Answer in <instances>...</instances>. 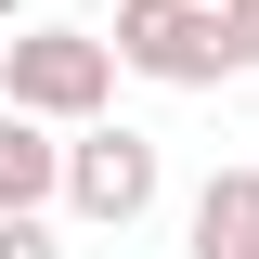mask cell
Here are the masks:
<instances>
[{"label":"cell","mask_w":259,"mask_h":259,"mask_svg":"<svg viewBox=\"0 0 259 259\" xmlns=\"http://www.w3.org/2000/svg\"><path fill=\"white\" fill-rule=\"evenodd\" d=\"M194 259H259V182H207V207H194Z\"/></svg>","instance_id":"277c9868"},{"label":"cell","mask_w":259,"mask_h":259,"mask_svg":"<svg viewBox=\"0 0 259 259\" xmlns=\"http://www.w3.org/2000/svg\"><path fill=\"white\" fill-rule=\"evenodd\" d=\"M130 52L156 65V78H207V65L233 52V26H207L194 0H130Z\"/></svg>","instance_id":"6da1fadb"},{"label":"cell","mask_w":259,"mask_h":259,"mask_svg":"<svg viewBox=\"0 0 259 259\" xmlns=\"http://www.w3.org/2000/svg\"><path fill=\"white\" fill-rule=\"evenodd\" d=\"M13 91L26 104H91L104 91V39H13Z\"/></svg>","instance_id":"7a4b0ae2"},{"label":"cell","mask_w":259,"mask_h":259,"mask_svg":"<svg viewBox=\"0 0 259 259\" xmlns=\"http://www.w3.org/2000/svg\"><path fill=\"white\" fill-rule=\"evenodd\" d=\"M233 52H246V65H259V0H233Z\"/></svg>","instance_id":"52a82bcc"},{"label":"cell","mask_w":259,"mask_h":259,"mask_svg":"<svg viewBox=\"0 0 259 259\" xmlns=\"http://www.w3.org/2000/svg\"><path fill=\"white\" fill-rule=\"evenodd\" d=\"M0 259H52V233H39L26 207H0Z\"/></svg>","instance_id":"8992f818"},{"label":"cell","mask_w":259,"mask_h":259,"mask_svg":"<svg viewBox=\"0 0 259 259\" xmlns=\"http://www.w3.org/2000/svg\"><path fill=\"white\" fill-rule=\"evenodd\" d=\"M39 182H52V143H26V130L0 117V207H26Z\"/></svg>","instance_id":"5b68a950"},{"label":"cell","mask_w":259,"mask_h":259,"mask_svg":"<svg viewBox=\"0 0 259 259\" xmlns=\"http://www.w3.org/2000/svg\"><path fill=\"white\" fill-rule=\"evenodd\" d=\"M143 194H156V156H143V143H78V207H104V221H130V207H143Z\"/></svg>","instance_id":"3957f363"}]
</instances>
